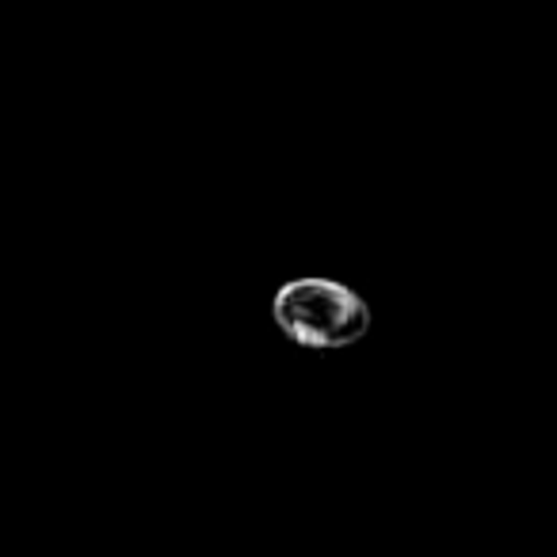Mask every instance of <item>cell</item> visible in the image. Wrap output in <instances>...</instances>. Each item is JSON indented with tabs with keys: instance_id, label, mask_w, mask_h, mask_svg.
Segmentation results:
<instances>
[{
	"instance_id": "6da1fadb",
	"label": "cell",
	"mask_w": 557,
	"mask_h": 557,
	"mask_svg": "<svg viewBox=\"0 0 557 557\" xmlns=\"http://www.w3.org/2000/svg\"><path fill=\"white\" fill-rule=\"evenodd\" d=\"M271 318L287 341L318 351L348 348L371 333V306L351 287L321 275L283 283L271 302Z\"/></svg>"
}]
</instances>
